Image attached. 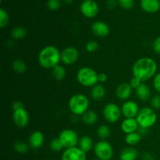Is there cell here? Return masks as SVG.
<instances>
[{"mask_svg":"<svg viewBox=\"0 0 160 160\" xmlns=\"http://www.w3.org/2000/svg\"><path fill=\"white\" fill-rule=\"evenodd\" d=\"M157 73V63L150 57H142L138 59L132 67L133 77L145 83L152 79Z\"/></svg>","mask_w":160,"mask_h":160,"instance_id":"6da1fadb","label":"cell"},{"mask_svg":"<svg viewBox=\"0 0 160 160\" xmlns=\"http://www.w3.org/2000/svg\"><path fill=\"white\" fill-rule=\"evenodd\" d=\"M38 61L43 68L52 70L61 62V52L54 45H47L39 52Z\"/></svg>","mask_w":160,"mask_h":160,"instance_id":"7a4b0ae2","label":"cell"},{"mask_svg":"<svg viewBox=\"0 0 160 160\" xmlns=\"http://www.w3.org/2000/svg\"><path fill=\"white\" fill-rule=\"evenodd\" d=\"M89 105L90 102L88 98L81 93L72 95L68 102L69 109L75 116H82L88 110Z\"/></svg>","mask_w":160,"mask_h":160,"instance_id":"3957f363","label":"cell"},{"mask_svg":"<svg viewBox=\"0 0 160 160\" xmlns=\"http://www.w3.org/2000/svg\"><path fill=\"white\" fill-rule=\"evenodd\" d=\"M98 73L93 68L83 67L77 73V80L81 85L86 88H92L98 83Z\"/></svg>","mask_w":160,"mask_h":160,"instance_id":"277c9868","label":"cell"},{"mask_svg":"<svg viewBox=\"0 0 160 160\" xmlns=\"http://www.w3.org/2000/svg\"><path fill=\"white\" fill-rule=\"evenodd\" d=\"M140 128L148 129L154 126L157 122V114L152 107L142 108L136 117Z\"/></svg>","mask_w":160,"mask_h":160,"instance_id":"5b68a950","label":"cell"},{"mask_svg":"<svg viewBox=\"0 0 160 160\" xmlns=\"http://www.w3.org/2000/svg\"><path fill=\"white\" fill-rule=\"evenodd\" d=\"M96 159L99 160H112L113 157V148L106 140H101L95 143L94 146Z\"/></svg>","mask_w":160,"mask_h":160,"instance_id":"8992f818","label":"cell"},{"mask_svg":"<svg viewBox=\"0 0 160 160\" xmlns=\"http://www.w3.org/2000/svg\"><path fill=\"white\" fill-rule=\"evenodd\" d=\"M59 140L62 142L64 148H70L73 147H76L78 145V142H79V138L78 134L74 130L70 129H64L59 133V135L58 137Z\"/></svg>","mask_w":160,"mask_h":160,"instance_id":"52a82bcc","label":"cell"},{"mask_svg":"<svg viewBox=\"0 0 160 160\" xmlns=\"http://www.w3.org/2000/svg\"><path fill=\"white\" fill-rule=\"evenodd\" d=\"M102 115L105 120L109 123H116L120 120L122 115L121 108L116 103L109 102L103 108Z\"/></svg>","mask_w":160,"mask_h":160,"instance_id":"ba28073f","label":"cell"},{"mask_svg":"<svg viewBox=\"0 0 160 160\" xmlns=\"http://www.w3.org/2000/svg\"><path fill=\"white\" fill-rule=\"evenodd\" d=\"M80 10L87 18H94L99 12V7L94 0H84L80 6Z\"/></svg>","mask_w":160,"mask_h":160,"instance_id":"9c48e42d","label":"cell"},{"mask_svg":"<svg viewBox=\"0 0 160 160\" xmlns=\"http://www.w3.org/2000/svg\"><path fill=\"white\" fill-rule=\"evenodd\" d=\"M79 59V52L75 47L69 46L61 52V62L65 65H73Z\"/></svg>","mask_w":160,"mask_h":160,"instance_id":"30bf717a","label":"cell"},{"mask_svg":"<svg viewBox=\"0 0 160 160\" xmlns=\"http://www.w3.org/2000/svg\"><path fill=\"white\" fill-rule=\"evenodd\" d=\"M61 160H87L86 152L78 146L66 148L61 156Z\"/></svg>","mask_w":160,"mask_h":160,"instance_id":"8fae6325","label":"cell"},{"mask_svg":"<svg viewBox=\"0 0 160 160\" xmlns=\"http://www.w3.org/2000/svg\"><path fill=\"white\" fill-rule=\"evenodd\" d=\"M140 109L136 102L128 100L123 103L121 106L122 115L125 118H136Z\"/></svg>","mask_w":160,"mask_h":160,"instance_id":"7c38bea8","label":"cell"},{"mask_svg":"<svg viewBox=\"0 0 160 160\" xmlns=\"http://www.w3.org/2000/svg\"><path fill=\"white\" fill-rule=\"evenodd\" d=\"M12 120L17 127L20 128H24L28 125L30 121V117L28 112L23 109L15 110L12 112Z\"/></svg>","mask_w":160,"mask_h":160,"instance_id":"4fadbf2b","label":"cell"},{"mask_svg":"<svg viewBox=\"0 0 160 160\" xmlns=\"http://www.w3.org/2000/svg\"><path fill=\"white\" fill-rule=\"evenodd\" d=\"M91 29L95 36L102 38L107 37L110 32V29L107 23L100 20L94 22L91 26Z\"/></svg>","mask_w":160,"mask_h":160,"instance_id":"5bb4252c","label":"cell"},{"mask_svg":"<svg viewBox=\"0 0 160 160\" xmlns=\"http://www.w3.org/2000/svg\"><path fill=\"white\" fill-rule=\"evenodd\" d=\"M133 88L129 82H124L119 84L116 89V96L121 101H128L132 95Z\"/></svg>","mask_w":160,"mask_h":160,"instance_id":"9a60e30c","label":"cell"},{"mask_svg":"<svg viewBox=\"0 0 160 160\" xmlns=\"http://www.w3.org/2000/svg\"><path fill=\"white\" fill-rule=\"evenodd\" d=\"M45 142L44 134L40 131H34L31 133L28 138V145L33 149H38L43 145Z\"/></svg>","mask_w":160,"mask_h":160,"instance_id":"2e32d148","label":"cell"},{"mask_svg":"<svg viewBox=\"0 0 160 160\" xmlns=\"http://www.w3.org/2000/svg\"><path fill=\"white\" fill-rule=\"evenodd\" d=\"M139 128L136 118H125L121 123V130L126 134L136 132Z\"/></svg>","mask_w":160,"mask_h":160,"instance_id":"e0dca14e","label":"cell"},{"mask_svg":"<svg viewBox=\"0 0 160 160\" xmlns=\"http://www.w3.org/2000/svg\"><path fill=\"white\" fill-rule=\"evenodd\" d=\"M141 7L145 12L155 13L160 9L159 0H141Z\"/></svg>","mask_w":160,"mask_h":160,"instance_id":"ac0fdd59","label":"cell"},{"mask_svg":"<svg viewBox=\"0 0 160 160\" xmlns=\"http://www.w3.org/2000/svg\"><path fill=\"white\" fill-rule=\"evenodd\" d=\"M136 96L142 102H147L150 99L151 97V89L148 84L142 83L138 88L135 89Z\"/></svg>","mask_w":160,"mask_h":160,"instance_id":"d6986e66","label":"cell"},{"mask_svg":"<svg viewBox=\"0 0 160 160\" xmlns=\"http://www.w3.org/2000/svg\"><path fill=\"white\" fill-rule=\"evenodd\" d=\"M106 95V91L104 86L102 84H97L92 88L91 90V97L94 101H101L105 98Z\"/></svg>","mask_w":160,"mask_h":160,"instance_id":"ffe728a7","label":"cell"},{"mask_svg":"<svg viewBox=\"0 0 160 160\" xmlns=\"http://www.w3.org/2000/svg\"><path fill=\"white\" fill-rule=\"evenodd\" d=\"M93 139L88 135H84L79 139L78 142V147L84 152H89L94 148Z\"/></svg>","mask_w":160,"mask_h":160,"instance_id":"44dd1931","label":"cell"},{"mask_svg":"<svg viewBox=\"0 0 160 160\" xmlns=\"http://www.w3.org/2000/svg\"><path fill=\"white\" fill-rule=\"evenodd\" d=\"M138 157V152L132 146L124 148L120 154V160H136Z\"/></svg>","mask_w":160,"mask_h":160,"instance_id":"7402d4cb","label":"cell"},{"mask_svg":"<svg viewBox=\"0 0 160 160\" xmlns=\"http://www.w3.org/2000/svg\"><path fill=\"white\" fill-rule=\"evenodd\" d=\"M81 120L84 124L88 126H92L95 124L98 120V114L93 110H88L81 116Z\"/></svg>","mask_w":160,"mask_h":160,"instance_id":"603a6c76","label":"cell"},{"mask_svg":"<svg viewBox=\"0 0 160 160\" xmlns=\"http://www.w3.org/2000/svg\"><path fill=\"white\" fill-rule=\"evenodd\" d=\"M142 134H141L138 131H136V132H133L131 133V134H127L124 140L125 142H126L129 146L133 147L134 146V145H138V144L142 141Z\"/></svg>","mask_w":160,"mask_h":160,"instance_id":"cb8c5ba5","label":"cell"},{"mask_svg":"<svg viewBox=\"0 0 160 160\" xmlns=\"http://www.w3.org/2000/svg\"><path fill=\"white\" fill-rule=\"evenodd\" d=\"M52 75L56 81H62L67 75V71L64 67L58 65L52 70Z\"/></svg>","mask_w":160,"mask_h":160,"instance_id":"d4e9b609","label":"cell"},{"mask_svg":"<svg viewBox=\"0 0 160 160\" xmlns=\"http://www.w3.org/2000/svg\"><path fill=\"white\" fill-rule=\"evenodd\" d=\"M27 30L23 27H15L11 31V36L15 40H20L26 37Z\"/></svg>","mask_w":160,"mask_h":160,"instance_id":"484cf974","label":"cell"},{"mask_svg":"<svg viewBox=\"0 0 160 160\" xmlns=\"http://www.w3.org/2000/svg\"><path fill=\"white\" fill-rule=\"evenodd\" d=\"M111 130L108 125H100L97 129V135L101 140H106L110 136Z\"/></svg>","mask_w":160,"mask_h":160,"instance_id":"4316f807","label":"cell"},{"mask_svg":"<svg viewBox=\"0 0 160 160\" xmlns=\"http://www.w3.org/2000/svg\"><path fill=\"white\" fill-rule=\"evenodd\" d=\"M12 70L17 73H23L27 70V65L24 62V61L22 59H17L12 62Z\"/></svg>","mask_w":160,"mask_h":160,"instance_id":"83f0119b","label":"cell"},{"mask_svg":"<svg viewBox=\"0 0 160 160\" xmlns=\"http://www.w3.org/2000/svg\"><path fill=\"white\" fill-rule=\"evenodd\" d=\"M29 145L28 143H26L23 141H17L15 142L13 145V148L15 149V151L17 152L20 153V154H24L29 149Z\"/></svg>","mask_w":160,"mask_h":160,"instance_id":"f1b7e54d","label":"cell"},{"mask_svg":"<svg viewBox=\"0 0 160 160\" xmlns=\"http://www.w3.org/2000/svg\"><path fill=\"white\" fill-rule=\"evenodd\" d=\"M50 148L52 152H58L62 151V148H64L63 145H62V142L59 140V138H53L52 140L51 141L49 144Z\"/></svg>","mask_w":160,"mask_h":160,"instance_id":"f546056e","label":"cell"},{"mask_svg":"<svg viewBox=\"0 0 160 160\" xmlns=\"http://www.w3.org/2000/svg\"><path fill=\"white\" fill-rule=\"evenodd\" d=\"M9 23V15L8 12L4 9H0V27L1 28H4L7 26Z\"/></svg>","mask_w":160,"mask_h":160,"instance_id":"4dcf8cb0","label":"cell"},{"mask_svg":"<svg viewBox=\"0 0 160 160\" xmlns=\"http://www.w3.org/2000/svg\"><path fill=\"white\" fill-rule=\"evenodd\" d=\"M98 47H99V45L96 41H90L86 43L85 49L88 52H95L98 49Z\"/></svg>","mask_w":160,"mask_h":160,"instance_id":"1f68e13d","label":"cell"},{"mask_svg":"<svg viewBox=\"0 0 160 160\" xmlns=\"http://www.w3.org/2000/svg\"><path fill=\"white\" fill-rule=\"evenodd\" d=\"M61 6V0H48L47 7L52 11H56Z\"/></svg>","mask_w":160,"mask_h":160,"instance_id":"d6a6232c","label":"cell"},{"mask_svg":"<svg viewBox=\"0 0 160 160\" xmlns=\"http://www.w3.org/2000/svg\"><path fill=\"white\" fill-rule=\"evenodd\" d=\"M118 4L124 9H131L134 6V0H118Z\"/></svg>","mask_w":160,"mask_h":160,"instance_id":"836d02e7","label":"cell"},{"mask_svg":"<svg viewBox=\"0 0 160 160\" xmlns=\"http://www.w3.org/2000/svg\"><path fill=\"white\" fill-rule=\"evenodd\" d=\"M151 107L154 109H160V95H156L151 98Z\"/></svg>","mask_w":160,"mask_h":160,"instance_id":"e575fe53","label":"cell"},{"mask_svg":"<svg viewBox=\"0 0 160 160\" xmlns=\"http://www.w3.org/2000/svg\"><path fill=\"white\" fill-rule=\"evenodd\" d=\"M152 85L155 90L160 94V72L156 73V76L153 78Z\"/></svg>","mask_w":160,"mask_h":160,"instance_id":"d590c367","label":"cell"},{"mask_svg":"<svg viewBox=\"0 0 160 160\" xmlns=\"http://www.w3.org/2000/svg\"><path fill=\"white\" fill-rule=\"evenodd\" d=\"M142 83H143V82H142V81H141L140 80L138 79V78H135V77H133V78H131V79L130 80V81H129L130 85L132 87L133 89L138 88L139 86H140L141 84H142Z\"/></svg>","mask_w":160,"mask_h":160,"instance_id":"8d00e7d4","label":"cell"},{"mask_svg":"<svg viewBox=\"0 0 160 160\" xmlns=\"http://www.w3.org/2000/svg\"><path fill=\"white\" fill-rule=\"evenodd\" d=\"M152 48L156 54L160 55V35L158 36L153 42Z\"/></svg>","mask_w":160,"mask_h":160,"instance_id":"74e56055","label":"cell"},{"mask_svg":"<svg viewBox=\"0 0 160 160\" xmlns=\"http://www.w3.org/2000/svg\"><path fill=\"white\" fill-rule=\"evenodd\" d=\"M23 108H24L23 107V103L20 101L14 102L12 104V109H13V111L18 110V109H23Z\"/></svg>","mask_w":160,"mask_h":160,"instance_id":"f35d334b","label":"cell"},{"mask_svg":"<svg viewBox=\"0 0 160 160\" xmlns=\"http://www.w3.org/2000/svg\"><path fill=\"white\" fill-rule=\"evenodd\" d=\"M107 79H108V77L105 73H98V83H100V84H102V83L106 82V81H107Z\"/></svg>","mask_w":160,"mask_h":160,"instance_id":"ab89813d","label":"cell"},{"mask_svg":"<svg viewBox=\"0 0 160 160\" xmlns=\"http://www.w3.org/2000/svg\"><path fill=\"white\" fill-rule=\"evenodd\" d=\"M142 159L143 160H155L154 156L149 152H145L142 155Z\"/></svg>","mask_w":160,"mask_h":160,"instance_id":"60d3db41","label":"cell"},{"mask_svg":"<svg viewBox=\"0 0 160 160\" xmlns=\"http://www.w3.org/2000/svg\"><path fill=\"white\" fill-rule=\"evenodd\" d=\"M117 6V1L116 0H108L107 6L109 9H113Z\"/></svg>","mask_w":160,"mask_h":160,"instance_id":"b9f144b4","label":"cell"},{"mask_svg":"<svg viewBox=\"0 0 160 160\" xmlns=\"http://www.w3.org/2000/svg\"><path fill=\"white\" fill-rule=\"evenodd\" d=\"M64 2H65L66 3H67V4H71L73 2V0H64Z\"/></svg>","mask_w":160,"mask_h":160,"instance_id":"7bdbcfd3","label":"cell"},{"mask_svg":"<svg viewBox=\"0 0 160 160\" xmlns=\"http://www.w3.org/2000/svg\"><path fill=\"white\" fill-rule=\"evenodd\" d=\"M91 160H99V159H91Z\"/></svg>","mask_w":160,"mask_h":160,"instance_id":"ee69618b","label":"cell"},{"mask_svg":"<svg viewBox=\"0 0 160 160\" xmlns=\"http://www.w3.org/2000/svg\"><path fill=\"white\" fill-rule=\"evenodd\" d=\"M46 160H54V159H46Z\"/></svg>","mask_w":160,"mask_h":160,"instance_id":"f6af8a7d","label":"cell"}]
</instances>
